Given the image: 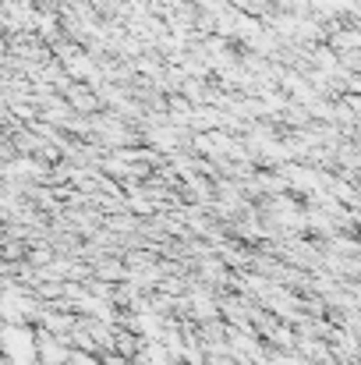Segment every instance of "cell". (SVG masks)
<instances>
[{"label": "cell", "mask_w": 361, "mask_h": 365, "mask_svg": "<svg viewBox=\"0 0 361 365\" xmlns=\"http://www.w3.org/2000/svg\"><path fill=\"white\" fill-rule=\"evenodd\" d=\"M68 365H103V362H100V359H96L93 351H75V355H71V362H68Z\"/></svg>", "instance_id": "6da1fadb"}]
</instances>
